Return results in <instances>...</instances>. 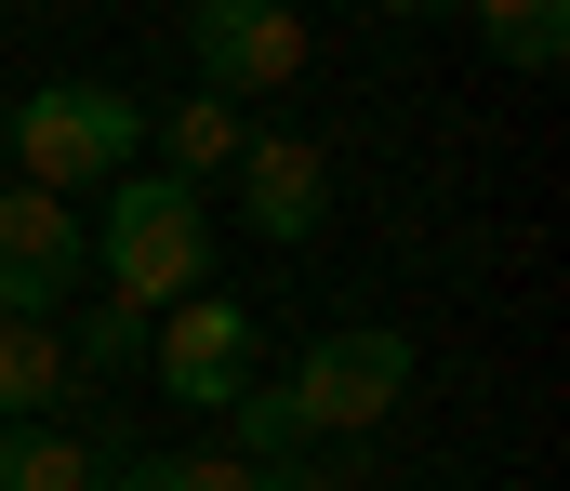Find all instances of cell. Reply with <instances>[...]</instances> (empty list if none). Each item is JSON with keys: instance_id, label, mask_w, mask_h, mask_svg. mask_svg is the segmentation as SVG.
Masks as SVG:
<instances>
[{"instance_id": "cell-1", "label": "cell", "mask_w": 570, "mask_h": 491, "mask_svg": "<svg viewBox=\"0 0 570 491\" xmlns=\"http://www.w3.org/2000/svg\"><path fill=\"white\" fill-rule=\"evenodd\" d=\"M80 253H94L107 306H134V320H173L186 293H213V213H199V186H173L146 160L107 186V213H80Z\"/></svg>"}, {"instance_id": "cell-2", "label": "cell", "mask_w": 570, "mask_h": 491, "mask_svg": "<svg viewBox=\"0 0 570 491\" xmlns=\"http://www.w3.org/2000/svg\"><path fill=\"white\" fill-rule=\"evenodd\" d=\"M0 134H13V186H40V199H107L146 160V107L120 80H40Z\"/></svg>"}, {"instance_id": "cell-3", "label": "cell", "mask_w": 570, "mask_h": 491, "mask_svg": "<svg viewBox=\"0 0 570 491\" xmlns=\"http://www.w3.org/2000/svg\"><path fill=\"white\" fill-rule=\"evenodd\" d=\"M399 399H412V345H399L385 320L318 332V345L279 372V425H292V452H305V439H372Z\"/></svg>"}, {"instance_id": "cell-4", "label": "cell", "mask_w": 570, "mask_h": 491, "mask_svg": "<svg viewBox=\"0 0 570 491\" xmlns=\"http://www.w3.org/2000/svg\"><path fill=\"white\" fill-rule=\"evenodd\" d=\"M146 372H159V399L173 412H239L266 372H253V306H226V293H186L173 320H146Z\"/></svg>"}, {"instance_id": "cell-5", "label": "cell", "mask_w": 570, "mask_h": 491, "mask_svg": "<svg viewBox=\"0 0 570 491\" xmlns=\"http://www.w3.org/2000/svg\"><path fill=\"white\" fill-rule=\"evenodd\" d=\"M186 67H199L213 107H253V94L305 80V27L279 0H186Z\"/></svg>"}, {"instance_id": "cell-6", "label": "cell", "mask_w": 570, "mask_h": 491, "mask_svg": "<svg viewBox=\"0 0 570 491\" xmlns=\"http://www.w3.org/2000/svg\"><path fill=\"white\" fill-rule=\"evenodd\" d=\"M94 279L80 253V213L40 199V186H0V320H53L67 332V293Z\"/></svg>"}, {"instance_id": "cell-7", "label": "cell", "mask_w": 570, "mask_h": 491, "mask_svg": "<svg viewBox=\"0 0 570 491\" xmlns=\"http://www.w3.org/2000/svg\"><path fill=\"white\" fill-rule=\"evenodd\" d=\"M239 213H253L266 253L318 239V213H332V160H318L305 134H253V147H239Z\"/></svg>"}, {"instance_id": "cell-8", "label": "cell", "mask_w": 570, "mask_h": 491, "mask_svg": "<svg viewBox=\"0 0 570 491\" xmlns=\"http://www.w3.org/2000/svg\"><path fill=\"white\" fill-rule=\"evenodd\" d=\"M146 134H159V160H146V173H173V186H199V173H239V147H253V120H239V107H213V94L159 107Z\"/></svg>"}, {"instance_id": "cell-9", "label": "cell", "mask_w": 570, "mask_h": 491, "mask_svg": "<svg viewBox=\"0 0 570 491\" xmlns=\"http://www.w3.org/2000/svg\"><path fill=\"white\" fill-rule=\"evenodd\" d=\"M67 399V332L53 320H0V425H40Z\"/></svg>"}, {"instance_id": "cell-10", "label": "cell", "mask_w": 570, "mask_h": 491, "mask_svg": "<svg viewBox=\"0 0 570 491\" xmlns=\"http://www.w3.org/2000/svg\"><path fill=\"white\" fill-rule=\"evenodd\" d=\"M107 465L67 439V425H0V491H94Z\"/></svg>"}, {"instance_id": "cell-11", "label": "cell", "mask_w": 570, "mask_h": 491, "mask_svg": "<svg viewBox=\"0 0 570 491\" xmlns=\"http://www.w3.org/2000/svg\"><path fill=\"white\" fill-rule=\"evenodd\" d=\"M94 491H279V479L239 452H146V465H107Z\"/></svg>"}, {"instance_id": "cell-12", "label": "cell", "mask_w": 570, "mask_h": 491, "mask_svg": "<svg viewBox=\"0 0 570 491\" xmlns=\"http://www.w3.org/2000/svg\"><path fill=\"white\" fill-rule=\"evenodd\" d=\"M478 40H491L504 67H558V53H570V13H544V0H518V13H478Z\"/></svg>"}, {"instance_id": "cell-13", "label": "cell", "mask_w": 570, "mask_h": 491, "mask_svg": "<svg viewBox=\"0 0 570 491\" xmlns=\"http://www.w3.org/2000/svg\"><path fill=\"white\" fill-rule=\"evenodd\" d=\"M134 359H146V320H134V306H94L80 345H67V372H134Z\"/></svg>"}]
</instances>
